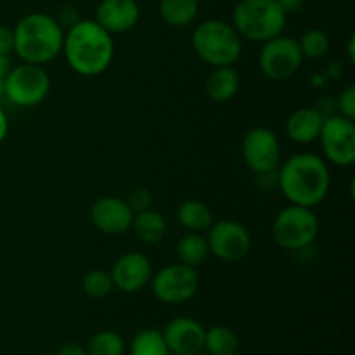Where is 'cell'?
I'll use <instances>...</instances> for the list:
<instances>
[{
	"label": "cell",
	"mask_w": 355,
	"mask_h": 355,
	"mask_svg": "<svg viewBox=\"0 0 355 355\" xmlns=\"http://www.w3.org/2000/svg\"><path fill=\"white\" fill-rule=\"evenodd\" d=\"M132 229H134L135 236L141 239L146 245H158L165 239L168 225H166L165 217L159 211L142 210L134 215V222H132Z\"/></svg>",
	"instance_id": "obj_19"
},
{
	"label": "cell",
	"mask_w": 355,
	"mask_h": 355,
	"mask_svg": "<svg viewBox=\"0 0 355 355\" xmlns=\"http://www.w3.org/2000/svg\"><path fill=\"white\" fill-rule=\"evenodd\" d=\"M6 97V76H0V101Z\"/></svg>",
	"instance_id": "obj_36"
},
{
	"label": "cell",
	"mask_w": 355,
	"mask_h": 355,
	"mask_svg": "<svg viewBox=\"0 0 355 355\" xmlns=\"http://www.w3.org/2000/svg\"><path fill=\"white\" fill-rule=\"evenodd\" d=\"M9 69H10L9 55H2V54H0V76H6Z\"/></svg>",
	"instance_id": "obj_35"
},
{
	"label": "cell",
	"mask_w": 355,
	"mask_h": 355,
	"mask_svg": "<svg viewBox=\"0 0 355 355\" xmlns=\"http://www.w3.org/2000/svg\"><path fill=\"white\" fill-rule=\"evenodd\" d=\"M208 253H210V250H208L207 238H203L200 232H187L186 236L180 238L179 245H177L179 262L193 267V269L203 266Z\"/></svg>",
	"instance_id": "obj_22"
},
{
	"label": "cell",
	"mask_w": 355,
	"mask_h": 355,
	"mask_svg": "<svg viewBox=\"0 0 355 355\" xmlns=\"http://www.w3.org/2000/svg\"><path fill=\"white\" fill-rule=\"evenodd\" d=\"M322 114L315 107H300L293 111L286 121V134L297 144H311L318 141L322 128Z\"/></svg>",
	"instance_id": "obj_17"
},
{
	"label": "cell",
	"mask_w": 355,
	"mask_h": 355,
	"mask_svg": "<svg viewBox=\"0 0 355 355\" xmlns=\"http://www.w3.org/2000/svg\"><path fill=\"white\" fill-rule=\"evenodd\" d=\"M14 52V31L0 24V54L9 55Z\"/></svg>",
	"instance_id": "obj_30"
},
{
	"label": "cell",
	"mask_w": 355,
	"mask_h": 355,
	"mask_svg": "<svg viewBox=\"0 0 355 355\" xmlns=\"http://www.w3.org/2000/svg\"><path fill=\"white\" fill-rule=\"evenodd\" d=\"M207 329L191 318H175L166 324L163 336L170 352L180 355H198L203 352Z\"/></svg>",
	"instance_id": "obj_15"
},
{
	"label": "cell",
	"mask_w": 355,
	"mask_h": 355,
	"mask_svg": "<svg viewBox=\"0 0 355 355\" xmlns=\"http://www.w3.org/2000/svg\"><path fill=\"white\" fill-rule=\"evenodd\" d=\"M165 336L158 329H142L132 338L130 355H168Z\"/></svg>",
	"instance_id": "obj_24"
},
{
	"label": "cell",
	"mask_w": 355,
	"mask_h": 355,
	"mask_svg": "<svg viewBox=\"0 0 355 355\" xmlns=\"http://www.w3.org/2000/svg\"><path fill=\"white\" fill-rule=\"evenodd\" d=\"M58 355H87V350L85 347L78 345V343L68 342L64 343V345L59 347Z\"/></svg>",
	"instance_id": "obj_32"
},
{
	"label": "cell",
	"mask_w": 355,
	"mask_h": 355,
	"mask_svg": "<svg viewBox=\"0 0 355 355\" xmlns=\"http://www.w3.org/2000/svg\"><path fill=\"white\" fill-rule=\"evenodd\" d=\"M134 215V210L127 203V200L116 196L101 198L92 205V210H90L92 224L101 232L110 236L125 234L127 231H130Z\"/></svg>",
	"instance_id": "obj_13"
},
{
	"label": "cell",
	"mask_w": 355,
	"mask_h": 355,
	"mask_svg": "<svg viewBox=\"0 0 355 355\" xmlns=\"http://www.w3.org/2000/svg\"><path fill=\"white\" fill-rule=\"evenodd\" d=\"M168 355H180V354H173V352H168Z\"/></svg>",
	"instance_id": "obj_38"
},
{
	"label": "cell",
	"mask_w": 355,
	"mask_h": 355,
	"mask_svg": "<svg viewBox=\"0 0 355 355\" xmlns=\"http://www.w3.org/2000/svg\"><path fill=\"white\" fill-rule=\"evenodd\" d=\"M110 274L116 290L123 293H137L151 281L153 266L144 253L130 252L114 262Z\"/></svg>",
	"instance_id": "obj_14"
},
{
	"label": "cell",
	"mask_w": 355,
	"mask_h": 355,
	"mask_svg": "<svg viewBox=\"0 0 355 355\" xmlns=\"http://www.w3.org/2000/svg\"><path fill=\"white\" fill-rule=\"evenodd\" d=\"M354 42H355V38L352 37L350 38V44H349V55H350V61H355V54H354Z\"/></svg>",
	"instance_id": "obj_37"
},
{
	"label": "cell",
	"mask_w": 355,
	"mask_h": 355,
	"mask_svg": "<svg viewBox=\"0 0 355 355\" xmlns=\"http://www.w3.org/2000/svg\"><path fill=\"white\" fill-rule=\"evenodd\" d=\"M7 132H9V120H7L6 111L0 107V144H2L3 139L7 137Z\"/></svg>",
	"instance_id": "obj_34"
},
{
	"label": "cell",
	"mask_w": 355,
	"mask_h": 355,
	"mask_svg": "<svg viewBox=\"0 0 355 355\" xmlns=\"http://www.w3.org/2000/svg\"><path fill=\"white\" fill-rule=\"evenodd\" d=\"M276 2L283 7L284 12L290 14V12H295V10L300 9L302 3H304V0H276Z\"/></svg>",
	"instance_id": "obj_33"
},
{
	"label": "cell",
	"mask_w": 355,
	"mask_h": 355,
	"mask_svg": "<svg viewBox=\"0 0 355 355\" xmlns=\"http://www.w3.org/2000/svg\"><path fill=\"white\" fill-rule=\"evenodd\" d=\"M208 250L222 262H239L252 250V236L239 222L224 218L208 229Z\"/></svg>",
	"instance_id": "obj_11"
},
{
	"label": "cell",
	"mask_w": 355,
	"mask_h": 355,
	"mask_svg": "<svg viewBox=\"0 0 355 355\" xmlns=\"http://www.w3.org/2000/svg\"><path fill=\"white\" fill-rule=\"evenodd\" d=\"M85 350L87 355H123L125 342L120 333L113 329H103L89 340Z\"/></svg>",
	"instance_id": "obj_25"
},
{
	"label": "cell",
	"mask_w": 355,
	"mask_h": 355,
	"mask_svg": "<svg viewBox=\"0 0 355 355\" xmlns=\"http://www.w3.org/2000/svg\"><path fill=\"white\" fill-rule=\"evenodd\" d=\"M193 49L211 68L232 66L243 51V38L234 26L220 19H207L193 31Z\"/></svg>",
	"instance_id": "obj_5"
},
{
	"label": "cell",
	"mask_w": 355,
	"mask_h": 355,
	"mask_svg": "<svg viewBox=\"0 0 355 355\" xmlns=\"http://www.w3.org/2000/svg\"><path fill=\"white\" fill-rule=\"evenodd\" d=\"M322 153L326 159L336 166H352L355 162V125L354 120L331 114L322 121L321 134Z\"/></svg>",
	"instance_id": "obj_10"
},
{
	"label": "cell",
	"mask_w": 355,
	"mask_h": 355,
	"mask_svg": "<svg viewBox=\"0 0 355 355\" xmlns=\"http://www.w3.org/2000/svg\"><path fill=\"white\" fill-rule=\"evenodd\" d=\"M62 52L69 68L82 76H99L110 68L114 55V42L101 24L80 19L68 28Z\"/></svg>",
	"instance_id": "obj_2"
},
{
	"label": "cell",
	"mask_w": 355,
	"mask_h": 355,
	"mask_svg": "<svg viewBox=\"0 0 355 355\" xmlns=\"http://www.w3.org/2000/svg\"><path fill=\"white\" fill-rule=\"evenodd\" d=\"M200 0H159V16L168 26L186 28L196 19Z\"/></svg>",
	"instance_id": "obj_20"
},
{
	"label": "cell",
	"mask_w": 355,
	"mask_h": 355,
	"mask_svg": "<svg viewBox=\"0 0 355 355\" xmlns=\"http://www.w3.org/2000/svg\"><path fill=\"white\" fill-rule=\"evenodd\" d=\"M208 97L215 103H227L234 99L236 94L239 92V75L232 66H220L214 68L207 80Z\"/></svg>",
	"instance_id": "obj_18"
},
{
	"label": "cell",
	"mask_w": 355,
	"mask_h": 355,
	"mask_svg": "<svg viewBox=\"0 0 355 355\" xmlns=\"http://www.w3.org/2000/svg\"><path fill=\"white\" fill-rule=\"evenodd\" d=\"M177 217L182 227H186L191 232H203L210 229L214 224V214L200 200H186L180 203L179 210H177Z\"/></svg>",
	"instance_id": "obj_21"
},
{
	"label": "cell",
	"mask_w": 355,
	"mask_h": 355,
	"mask_svg": "<svg viewBox=\"0 0 355 355\" xmlns=\"http://www.w3.org/2000/svg\"><path fill=\"white\" fill-rule=\"evenodd\" d=\"M149 283H151L153 295L159 302L168 305H180L194 298L200 286V276L196 269L179 262L159 269L158 272L153 274Z\"/></svg>",
	"instance_id": "obj_8"
},
{
	"label": "cell",
	"mask_w": 355,
	"mask_h": 355,
	"mask_svg": "<svg viewBox=\"0 0 355 355\" xmlns=\"http://www.w3.org/2000/svg\"><path fill=\"white\" fill-rule=\"evenodd\" d=\"M243 158L246 166L257 175L272 172L281 159V144L270 128L255 127L243 139Z\"/></svg>",
	"instance_id": "obj_12"
},
{
	"label": "cell",
	"mask_w": 355,
	"mask_h": 355,
	"mask_svg": "<svg viewBox=\"0 0 355 355\" xmlns=\"http://www.w3.org/2000/svg\"><path fill=\"white\" fill-rule=\"evenodd\" d=\"M14 52L23 62L47 64L62 52L64 30L58 19L45 12H33L14 28Z\"/></svg>",
	"instance_id": "obj_3"
},
{
	"label": "cell",
	"mask_w": 355,
	"mask_h": 355,
	"mask_svg": "<svg viewBox=\"0 0 355 355\" xmlns=\"http://www.w3.org/2000/svg\"><path fill=\"white\" fill-rule=\"evenodd\" d=\"M336 107H338L340 114L349 120L355 118V87L350 85L343 90L336 99Z\"/></svg>",
	"instance_id": "obj_28"
},
{
	"label": "cell",
	"mask_w": 355,
	"mask_h": 355,
	"mask_svg": "<svg viewBox=\"0 0 355 355\" xmlns=\"http://www.w3.org/2000/svg\"><path fill=\"white\" fill-rule=\"evenodd\" d=\"M51 92V78L38 64L23 62L6 75V97L19 107H33Z\"/></svg>",
	"instance_id": "obj_7"
},
{
	"label": "cell",
	"mask_w": 355,
	"mask_h": 355,
	"mask_svg": "<svg viewBox=\"0 0 355 355\" xmlns=\"http://www.w3.org/2000/svg\"><path fill=\"white\" fill-rule=\"evenodd\" d=\"M55 19H58V23L61 24L62 30H64V28L68 30V28H71L73 24L78 23L80 16L73 7H64V9H61V14H59V17H55Z\"/></svg>",
	"instance_id": "obj_31"
},
{
	"label": "cell",
	"mask_w": 355,
	"mask_h": 355,
	"mask_svg": "<svg viewBox=\"0 0 355 355\" xmlns=\"http://www.w3.org/2000/svg\"><path fill=\"white\" fill-rule=\"evenodd\" d=\"M283 196L291 205L314 208L326 200L331 186L328 163L312 153H298L286 159L277 175Z\"/></svg>",
	"instance_id": "obj_1"
},
{
	"label": "cell",
	"mask_w": 355,
	"mask_h": 355,
	"mask_svg": "<svg viewBox=\"0 0 355 355\" xmlns=\"http://www.w3.org/2000/svg\"><path fill=\"white\" fill-rule=\"evenodd\" d=\"M238 345V336L227 326H214L205 331L203 350L210 355H234Z\"/></svg>",
	"instance_id": "obj_23"
},
{
	"label": "cell",
	"mask_w": 355,
	"mask_h": 355,
	"mask_svg": "<svg viewBox=\"0 0 355 355\" xmlns=\"http://www.w3.org/2000/svg\"><path fill=\"white\" fill-rule=\"evenodd\" d=\"M319 236V220L312 208L290 205L272 222V238L288 252L309 248Z\"/></svg>",
	"instance_id": "obj_6"
},
{
	"label": "cell",
	"mask_w": 355,
	"mask_h": 355,
	"mask_svg": "<svg viewBox=\"0 0 355 355\" xmlns=\"http://www.w3.org/2000/svg\"><path fill=\"white\" fill-rule=\"evenodd\" d=\"M127 203L130 205L134 214H137V211H142V210H148L153 203L151 191L146 189V187H137V189H134L130 193Z\"/></svg>",
	"instance_id": "obj_29"
},
{
	"label": "cell",
	"mask_w": 355,
	"mask_h": 355,
	"mask_svg": "<svg viewBox=\"0 0 355 355\" xmlns=\"http://www.w3.org/2000/svg\"><path fill=\"white\" fill-rule=\"evenodd\" d=\"M141 17L137 0H101L96 9V23L107 33H127Z\"/></svg>",
	"instance_id": "obj_16"
},
{
	"label": "cell",
	"mask_w": 355,
	"mask_h": 355,
	"mask_svg": "<svg viewBox=\"0 0 355 355\" xmlns=\"http://www.w3.org/2000/svg\"><path fill=\"white\" fill-rule=\"evenodd\" d=\"M114 284L111 279V274L103 269H92L83 276L82 279V290L83 293L94 300H101L106 298L107 295L113 291Z\"/></svg>",
	"instance_id": "obj_26"
},
{
	"label": "cell",
	"mask_w": 355,
	"mask_h": 355,
	"mask_svg": "<svg viewBox=\"0 0 355 355\" xmlns=\"http://www.w3.org/2000/svg\"><path fill=\"white\" fill-rule=\"evenodd\" d=\"M298 45H300V51L304 58L321 59L322 55H326V52L329 49V37L326 31L312 28V30H307L302 35V38L298 40Z\"/></svg>",
	"instance_id": "obj_27"
},
{
	"label": "cell",
	"mask_w": 355,
	"mask_h": 355,
	"mask_svg": "<svg viewBox=\"0 0 355 355\" xmlns=\"http://www.w3.org/2000/svg\"><path fill=\"white\" fill-rule=\"evenodd\" d=\"M288 14L276 0H239L232 10V26L250 42H266L283 35Z\"/></svg>",
	"instance_id": "obj_4"
},
{
	"label": "cell",
	"mask_w": 355,
	"mask_h": 355,
	"mask_svg": "<svg viewBox=\"0 0 355 355\" xmlns=\"http://www.w3.org/2000/svg\"><path fill=\"white\" fill-rule=\"evenodd\" d=\"M304 62L300 45L295 38L279 35L266 42L259 54V66L263 76L272 82L291 78Z\"/></svg>",
	"instance_id": "obj_9"
}]
</instances>
